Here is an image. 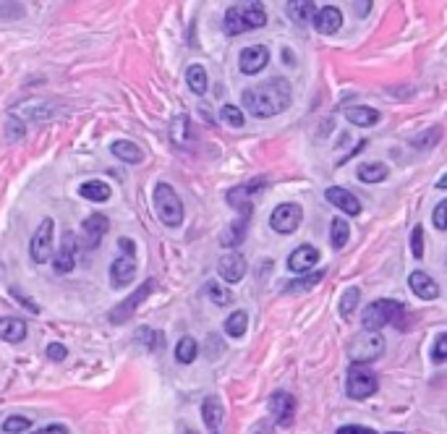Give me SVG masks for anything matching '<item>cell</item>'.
<instances>
[{"label": "cell", "mask_w": 447, "mask_h": 434, "mask_svg": "<svg viewBox=\"0 0 447 434\" xmlns=\"http://www.w3.org/2000/svg\"><path fill=\"white\" fill-rule=\"evenodd\" d=\"M53 267L55 272H60V275H66L76 267V236L68 230L66 236H63V243H60V251L53 257Z\"/></svg>", "instance_id": "9a60e30c"}, {"label": "cell", "mask_w": 447, "mask_h": 434, "mask_svg": "<svg viewBox=\"0 0 447 434\" xmlns=\"http://www.w3.org/2000/svg\"><path fill=\"white\" fill-rule=\"evenodd\" d=\"M445 351H447V332H439L434 340V348H432V364H437V367L445 364V356H447Z\"/></svg>", "instance_id": "8d00e7d4"}, {"label": "cell", "mask_w": 447, "mask_h": 434, "mask_svg": "<svg viewBox=\"0 0 447 434\" xmlns=\"http://www.w3.org/2000/svg\"><path fill=\"white\" fill-rule=\"evenodd\" d=\"M246 327H249V314L246 312H233V314L225 319V335L230 337H243L246 332Z\"/></svg>", "instance_id": "f546056e"}, {"label": "cell", "mask_w": 447, "mask_h": 434, "mask_svg": "<svg viewBox=\"0 0 447 434\" xmlns=\"http://www.w3.org/2000/svg\"><path fill=\"white\" fill-rule=\"evenodd\" d=\"M154 212L157 217L163 220L168 228H178L181 223H184V202H181V196L175 194L173 186L168 184H157L154 186Z\"/></svg>", "instance_id": "3957f363"}, {"label": "cell", "mask_w": 447, "mask_h": 434, "mask_svg": "<svg viewBox=\"0 0 447 434\" xmlns=\"http://www.w3.org/2000/svg\"><path fill=\"white\" fill-rule=\"evenodd\" d=\"M270 413L277 426H291L295 419V398L291 392L277 390L270 395Z\"/></svg>", "instance_id": "8fae6325"}, {"label": "cell", "mask_w": 447, "mask_h": 434, "mask_svg": "<svg viewBox=\"0 0 447 434\" xmlns=\"http://www.w3.org/2000/svg\"><path fill=\"white\" fill-rule=\"evenodd\" d=\"M110 230V220L105 215H89L84 220V225H81V233H84V239H87V246L89 249H95L99 246V241L105 239V233Z\"/></svg>", "instance_id": "ffe728a7"}, {"label": "cell", "mask_w": 447, "mask_h": 434, "mask_svg": "<svg viewBox=\"0 0 447 434\" xmlns=\"http://www.w3.org/2000/svg\"><path fill=\"white\" fill-rule=\"evenodd\" d=\"M387 175H390V170L382 163H366L359 168V181H364V184H380Z\"/></svg>", "instance_id": "83f0119b"}, {"label": "cell", "mask_w": 447, "mask_h": 434, "mask_svg": "<svg viewBox=\"0 0 447 434\" xmlns=\"http://www.w3.org/2000/svg\"><path fill=\"white\" fill-rule=\"evenodd\" d=\"M267 63H270V50H267L264 45H249V47L241 50L238 65L246 77L259 74L262 68H267Z\"/></svg>", "instance_id": "7c38bea8"}, {"label": "cell", "mask_w": 447, "mask_h": 434, "mask_svg": "<svg viewBox=\"0 0 447 434\" xmlns=\"http://www.w3.org/2000/svg\"><path fill=\"white\" fill-rule=\"evenodd\" d=\"M267 24L262 3H236L225 11V29L228 34H243L251 29H259Z\"/></svg>", "instance_id": "7a4b0ae2"}, {"label": "cell", "mask_w": 447, "mask_h": 434, "mask_svg": "<svg viewBox=\"0 0 447 434\" xmlns=\"http://www.w3.org/2000/svg\"><path fill=\"white\" fill-rule=\"evenodd\" d=\"M359 298H361V294H359V288H348L346 294H343V298H340V314L348 319L353 312H356V306H359Z\"/></svg>", "instance_id": "836d02e7"}, {"label": "cell", "mask_w": 447, "mask_h": 434, "mask_svg": "<svg viewBox=\"0 0 447 434\" xmlns=\"http://www.w3.org/2000/svg\"><path fill=\"white\" fill-rule=\"evenodd\" d=\"M285 11H288V16L293 19L295 24H306L311 16H314V11H316V6L311 3V0H293V3H288L285 6Z\"/></svg>", "instance_id": "4316f807"}, {"label": "cell", "mask_w": 447, "mask_h": 434, "mask_svg": "<svg viewBox=\"0 0 447 434\" xmlns=\"http://www.w3.org/2000/svg\"><path fill=\"white\" fill-rule=\"evenodd\" d=\"M346 118L353 123V126H361V129H369V126H377L380 123V110L366 108V105H359V108H348L346 110Z\"/></svg>", "instance_id": "cb8c5ba5"}, {"label": "cell", "mask_w": 447, "mask_h": 434, "mask_svg": "<svg viewBox=\"0 0 447 434\" xmlns=\"http://www.w3.org/2000/svg\"><path fill=\"white\" fill-rule=\"evenodd\" d=\"M152 291H154V280L149 278V280H144V285H139V288H136V294L129 296L126 301H120V304L108 314V319L113 322V325H123V322H129V319L133 316V312L142 306V301L149 294H152Z\"/></svg>", "instance_id": "9c48e42d"}, {"label": "cell", "mask_w": 447, "mask_h": 434, "mask_svg": "<svg viewBox=\"0 0 447 434\" xmlns=\"http://www.w3.org/2000/svg\"><path fill=\"white\" fill-rule=\"evenodd\" d=\"M246 270H249L246 257H241V254H225V257H220L218 272H220V278L225 282H230V285H236V282L243 280Z\"/></svg>", "instance_id": "4fadbf2b"}, {"label": "cell", "mask_w": 447, "mask_h": 434, "mask_svg": "<svg viewBox=\"0 0 447 434\" xmlns=\"http://www.w3.org/2000/svg\"><path fill=\"white\" fill-rule=\"evenodd\" d=\"M382 353H384V340H382V335H377V332L356 335L348 346V358L353 364H359V367H366L371 361H377Z\"/></svg>", "instance_id": "52a82bcc"}, {"label": "cell", "mask_w": 447, "mask_h": 434, "mask_svg": "<svg viewBox=\"0 0 447 434\" xmlns=\"http://www.w3.org/2000/svg\"><path fill=\"white\" fill-rule=\"evenodd\" d=\"M26 337V322L16 316H0V340L6 343H22Z\"/></svg>", "instance_id": "44dd1931"}, {"label": "cell", "mask_w": 447, "mask_h": 434, "mask_svg": "<svg viewBox=\"0 0 447 434\" xmlns=\"http://www.w3.org/2000/svg\"><path fill=\"white\" fill-rule=\"evenodd\" d=\"M32 426V421L26 419V416H8L6 421H3V432L6 434H22L26 432Z\"/></svg>", "instance_id": "d590c367"}, {"label": "cell", "mask_w": 447, "mask_h": 434, "mask_svg": "<svg viewBox=\"0 0 447 434\" xmlns=\"http://www.w3.org/2000/svg\"><path fill=\"white\" fill-rule=\"evenodd\" d=\"M325 278V270H316V272H309V275H301L295 282H291L288 288H285V294H298V291H309V288H314L319 285V280Z\"/></svg>", "instance_id": "1f68e13d"}, {"label": "cell", "mask_w": 447, "mask_h": 434, "mask_svg": "<svg viewBox=\"0 0 447 434\" xmlns=\"http://www.w3.org/2000/svg\"><path fill=\"white\" fill-rule=\"evenodd\" d=\"M66 356H68L66 346H60V343H50V346H47V358H50V361H58V364H60V361H66Z\"/></svg>", "instance_id": "f35d334b"}, {"label": "cell", "mask_w": 447, "mask_h": 434, "mask_svg": "<svg viewBox=\"0 0 447 434\" xmlns=\"http://www.w3.org/2000/svg\"><path fill=\"white\" fill-rule=\"evenodd\" d=\"M380 387V380L377 374L369 369V367H359V364H350L348 367V377H346V392L353 401H364V398H371Z\"/></svg>", "instance_id": "8992f818"}, {"label": "cell", "mask_w": 447, "mask_h": 434, "mask_svg": "<svg viewBox=\"0 0 447 434\" xmlns=\"http://www.w3.org/2000/svg\"><path fill=\"white\" fill-rule=\"evenodd\" d=\"M202 419H204V426H207L209 434H220L225 411H222V403H220L218 395H207L204 398V403H202Z\"/></svg>", "instance_id": "d6986e66"}, {"label": "cell", "mask_w": 447, "mask_h": 434, "mask_svg": "<svg viewBox=\"0 0 447 434\" xmlns=\"http://www.w3.org/2000/svg\"><path fill=\"white\" fill-rule=\"evenodd\" d=\"M338 434H377L371 426H361V424H346V426H340Z\"/></svg>", "instance_id": "60d3db41"}, {"label": "cell", "mask_w": 447, "mask_h": 434, "mask_svg": "<svg viewBox=\"0 0 447 434\" xmlns=\"http://www.w3.org/2000/svg\"><path fill=\"white\" fill-rule=\"evenodd\" d=\"M330 239H332V246L335 249H343L350 239V225L343 220V217H335L332 225H330Z\"/></svg>", "instance_id": "4dcf8cb0"}, {"label": "cell", "mask_w": 447, "mask_h": 434, "mask_svg": "<svg viewBox=\"0 0 447 434\" xmlns=\"http://www.w3.org/2000/svg\"><path fill=\"white\" fill-rule=\"evenodd\" d=\"M257 186H238V188H230L228 191V202L230 207L238 212V217H251V191Z\"/></svg>", "instance_id": "7402d4cb"}, {"label": "cell", "mask_w": 447, "mask_h": 434, "mask_svg": "<svg viewBox=\"0 0 447 434\" xmlns=\"http://www.w3.org/2000/svg\"><path fill=\"white\" fill-rule=\"evenodd\" d=\"M34 434H68L66 426H60V424H55V426H47V429H40V432Z\"/></svg>", "instance_id": "b9f144b4"}, {"label": "cell", "mask_w": 447, "mask_h": 434, "mask_svg": "<svg viewBox=\"0 0 447 434\" xmlns=\"http://www.w3.org/2000/svg\"><path fill=\"white\" fill-rule=\"evenodd\" d=\"M79 196H84L89 202H108L110 186L105 181H84V184L79 186Z\"/></svg>", "instance_id": "d4e9b609"}, {"label": "cell", "mask_w": 447, "mask_h": 434, "mask_svg": "<svg viewBox=\"0 0 447 434\" xmlns=\"http://www.w3.org/2000/svg\"><path fill=\"white\" fill-rule=\"evenodd\" d=\"M411 251H414V259L424 257V228L421 225H416L414 233H411Z\"/></svg>", "instance_id": "74e56055"}, {"label": "cell", "mask_w": 447, "mask_h": 434, "mask_svg": "<svg viewBox=\"0 0 447 434\" xmlns=\"http://www.w3.org/2000/svg\"><path fill=\"white\" fill-rule=\"evenodd\" d=\"M301 207L293 204V202H285V204L275 207L273 215H270V228L275 233H280V236H288V233H293L298 225H301Z\"/></svg>", "instance_id": "30bf717a"}, {"label": "cell", "mask_w": 447, "mask_h": 434, "mask_svg": "<svg viewBox=\"0 0 447 434\" xmlns=\"http://www.w3.org/2000/svg\"><path fill=\"white\" fill-rule=\"evenodd\" d=\"M311 22H314V29L319 34H335L343 26V11L335 6H325V8H316Z\"/></svg>", "instance_id": "2e32d148"}, {"label": "cell", "mask_w": 447, "mask_h": 434, "mask_svg": "<svg viewBox=\"0 0 447 434\" xmlns=\"http://www.w3.org/2000/svg\"><path fill=\"white\" fill-rule=\"evenodd\" d=\"M204 294H207L218 306H225V304H230V301H233V296H230L228 288H222V285H220V282H215V280L204 285Z\"/></svg>", "instance_id": "d6a6232c"}, {"label": "cell", "mask_w": 447, "mask_h": 434, "mask_svg": "<svg viewBox=\"0 0 447 434\" xmlns=\"http://www.w3.org/2000/svg\"><path fill=\"white\" fill-rule=\"evenodd\" d=\"M220 118L225 120L230 129H241V126H243V120H246V118H243V113H241L236 105H222V110H220Z\"/></svg>", "instance_id": "e575fe53"}, {"label": "cell", "mask_w": 447, "mask_h": 434, "mask_svg": "<svg viewBox=\"0 0 447 434\" xmlns=\"http://www.w3.org/2000/svg\"><path fill=\"white\" fill-rule=\"evenodd\" d=\"M184 434H197V432H191V429H184Z\"/></svg>", "instance_id": "ee69618b"}, {"label": "cell", "mask_w": 447, "mask_h": 434, "mask_svg": "<svg viewBox=\"0 0 447 434\" xmlns=\"http://www.w3.org/2000/svg\"><path fill=\"white\" fill-rule=\"evenodd\" d=\"M53 233H55V223L53 217H44L40 223V228L34 233L32 243H29V254L37 264H44V262L53 259Z\"/></svg>", "instance_id": "ba28073f"}, {"label": "cell", "mask_w": 447, "mask_h": 434, "mask_svg": "<svg viewBox=\"0 0 447 434\" xmlns=\"http://www.w3.org/2000/svg\"><path fill=\"white\" fill-rule=\"evenodd\" d=\"M291 102H293V92L285 79H267L257 87L243 89V108L254 118H273L291 108Z\"/></svg>", "instance_id": "6da1fadb"}, {"label": "cell", "mask_w": 447, "mask_h": 434, "mask_svg": "<svg viewBox=\"0 0 447 434\" xmlns=\"http://www.w3.org/2000/svg\"><path fill=\"white\" fill-rule=\"evenodd\" d=\"M110 152L115 154L118 160H123V163H129V165H139L144 160V152L133 144V141H129V139H118V141H113L110 144Z\"/></svg>", "instance_id": "603a6c76"}, {"label": "cell", "mask_w": 447, "mask_h": 434, "mask_svg": "<svg viewBox=\"0 0 447 434\" xmlns=\"http://www.w3.org/2000/svg\"><path fill=\"white\" fill-rule=\"evenodd\" d=\"M316 262H319V251H316L314 246H309V243H301L298 249L291 251V257H288V267H291V272L306 275V272L314 267Z\"/></svg>", "instance_id": "ac0fdd59"}, {"label": "cell", "mask_w": 447, "mask_h": 434, "mask_svg": "<svg viewBox=\"0 0 447 434\" xmlns=\"http://www.w3.org/2000/svg\"><path fill=\"white\" fill-rule=\"evenodd\" d=\"M325 196H327V202L332 207H338V209H343V215L348 217H356L361 212V202L359 196H353L348 191V188H340V186H330L327 191H325Z\"/></svg>", "instance_id": "5bb4252c"}, {"label": "cell", "mask_w": 447, "mask_h": 434, "mask_svg": "<svg viewBox=\"0 0 447 434\" xmlns=\"http://www.w3.org/2000/svg\"><path fill=\"white\" fill-rule=\"evenodd\" d=\"M186 84H188V89L197 95V97H202L204 92H207V71H204V65H188V71H186Z\"/></svg>", "instance_id": "484cf974"}, {"label": "cell", "mask_w": 447, "mask_h": 434, "mask_svg": "<svg viewBox=\"0 0 447 434\" xmlns=\"http://www.w3.org/2000/svg\"><path fill=\"white\" fill-rule=\"evenodd\" d=\"M445 212H447V202L442 199L439 204L434 207V228L437 230H445L447 228V217H445Z\"/></svg>", "instance_id": "ab89813d"}, {"label": "cell", "mask_w": 447, "mask_h": 434, "mask_svg": "<svg viewBox=\"0 0 447 434\" xmlns=\"http://www.w3.org/2000/svg\"><path fill=\"white\" fill-rule=\"evenodd\" d=\"M120 254L110 264V285L113 288H126L136 275V257H133V241L131 239H118Z\"/></svg>", "instance_id": "5b68a950"}, {"label": "cell", "mask_w": 447, "mask_h": 434, "mask_svg": "<svg viewBox=\"0 0 447 434\" xmlns=\"http://www.w3.org/2000/svg\"><path fill=\"white\" fill-rule=\"evenodd\" d=\"M408 285H411V291H414L416 298H421V301H434L437 296H439V285H437V280L434 278H429V275L421 270L411 272Z\"/></svg>", "instance_id": "e0dca14e"}, {"label": "cell", "mask_w": 447, "mask_h": 434, "mask_svg": "<svg viewBox=\"0 0 447 434\" xmlns=\"http://www.w3.org/2000/svg\"><path fill=\"white\" fill-rule=\"evenodd\" d=\"M199 353V343L194 337H181L178 340V346H175V358H178V364H191Z\"/></svg>", "instance_id": "f1b7e54d"}, {"label": "cell", "mask_w": 447, "mask_h": 434, "mask_svg": "<svg viewBox=\"0 0 447 434\" xmlns=\"http://www.w3.org/2000/svg\"><path fill=\"white\" fill-rule=\"evenodd\" d=\"M403 312H405V306L400 304V301L380 298V301H374V304H369L364 309L361 322H364V330H366V332H380L382 327L393 325Z\"/></svg>", "instance_id": "277c9868"}, {"label": "cell", "mask_w": 447, "mask_h": 434, "mask_svg": "<svg viewBox=\"0 0 447 434\" xmlns=\"http://www.w3.org/2000/svg\"><path fill=\"white\" fill-rule=\"evenodd\" d=\"M369 8H371V3H356V13H359V16H366Z\"/></svg>", "instance_id": "7bdbcfd3"}]
</instances>
